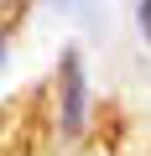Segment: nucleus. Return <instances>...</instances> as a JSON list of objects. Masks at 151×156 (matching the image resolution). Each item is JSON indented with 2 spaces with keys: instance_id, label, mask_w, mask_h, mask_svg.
<instances>
[{
  "instance_id": "f257e3e1",
  "label": "nucleus",
  "mask_w": 151,
  "mask_h": 156,
  "mask_svg": "<svg viewBox=\"0 0 151 156\" xmlns=\"http://www.w3.org/2000/svg\"><path fill=\"white\" fill-rule=\"evenodd\" d=\"M78 115H84V68H78V52H63V120H68V130H78Z\"/></svg>"
},
{
  "instance_id": "f03ea898",
  "label": "nucleus",
  "mask_w": 151,
  "mask_h": 156,
  "mask_svg": "<svg viewBox=\"0 0 151 156\" xmlns=\"http://www.w3.org/2000/svg\"><path fill=\"white\" fill-rule=\"evenodd\" d=\"M135 21H141V31H146V42H151V5H141V11H135Z\"/></svg>"
},
{
  "instance_id": "7ed1b4c3",
  "label": "nucleus",
  "mask_w": 151,
  "mask_h": 156,
  "mask_svg": "<svg viewBox=\"0 0 151 156\" xmlns=\"http://www.w3.org/2000/svg\"><path fill=\"white\" fill-rule=\"evenodd\" d=\"M0 57H5V37H0Z\"/></svg>"
}]
</instances>
